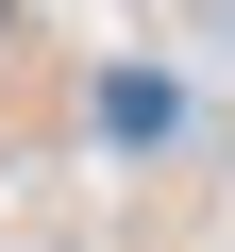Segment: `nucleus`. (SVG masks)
Segmentation results:
<instances>
[{"mask_svg":"<svg viewBox=\"0 0 235 252\" xmlns=\"http://www.w3.org/2000/svg\"><path fill=\"white\" fill-rule=\"evenodd\" d=\"M101 135L168 152V135H185V84H168V67H101Z\"/></svg>","mask_w":235,"mask_h":252,"instance_id":"nucleus-1","label":"nucleus"},{"mask_svg":"<svg viewBox=\"0 0 235 252\" xmlns=\"http://www.w3.org/2000/svg\"><path fill=\"white\" fill-rule=\"evenodd\" d=\"M0 51H17V0H0Z\"/></svg>","mask_w":235,"mask_h":252,"instance_id":"nucleus-2","label":"nucleus"}]
</instances>
